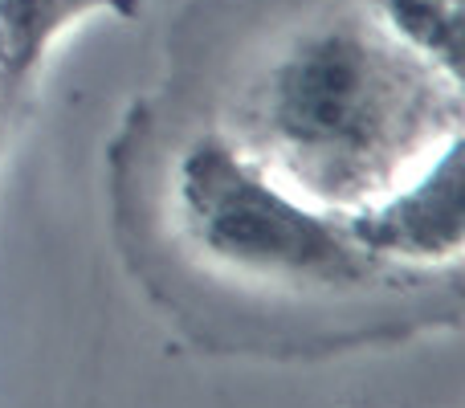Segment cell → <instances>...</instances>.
Instances as JSON below:
<instances>
[{
  "label": "cell",
  "instance_id": "7a4b0ae2",
  "mask_svg": "<svg viewBox=\"0 0 465 408\" xmlns=\"http://www.w3.org/2000/svg\"><path fill=\"white\" fill-rule=\"evenodd\" d=\"M180 208L213 257L265 278L355 282L363 249L306 213L221 144H196L180 164Z\"/></svg>",
  "mask_w": 465,
  "mask_h": 408
},
{
  "label": "cell",
  "instance_id": "6da1fadb",
  "mask_svg": "<svg viewBox=\"0 0 465 408\" xmlns=\"http://www.w3.org/2000/svg\"><path fill=\"white\" fill-rule=\"evenodd\" d=\"M262 119L278 152L314 184L368 176L417 119V78L360 25L314 29L265 82Z\"/></svg>",
  "mask_w": 465,
  "mask_h": 408
},
{
  "label": "cell",
  "instance_id": "277c9868",
  "mask_svg": "<svg viewBox=\"0 0 465 408\" xmlns=\"http://www.w3.org/2000/svg\"><path fill=\"white\" fill-rule=\"evenodd\" d=\"M49 0H5V29L8 25H41Z\"/></svg>",
  "mask_w": 465,
  "mask_h": 408
},
{
  "label": "cell",
  "instance_id": "3957f363",
  "mask_svg": "<svg viewBox=\"0 0 465 408\" xmlns=\"http://www.w3.org/2000/svg\"><path fill=\"white\" fill-rule=\"evenodd\" d=\"M461 144L453 139L417 184L355 216L347 237L371 257H453L461 245Z\"/></svg>",
  "mask_w": 465,
  "mask_h": 408
}]
</instances>
